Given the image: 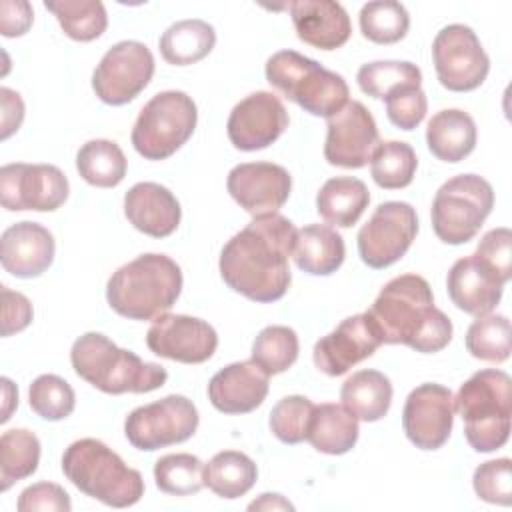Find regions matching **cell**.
Masks as SVG:
<instances>
[{
  "label": "cell",
  "mask_w": 512,
  "mask_h": 512,
  "mask_svg": "<svg viewBox=\"0 0 512 512\" xmlns=\"http://www.w3.org/2000/svg\"><path fill=\"white\" fill-rule=\"evenodd\" d=\"M296 226L282 214L254 216L220 252V276L234 292L254 302L280 300L292 280L288 258Z\"/></svg>",
  "instance_id": "cell-1"
},
{
  "label": "cell",
  "mask_w": 512,
  "mask_h": 512,
  "mask_svg": "<svg viewBox=\"0 0 512 512\" xmlns=\"http://www.w3.org/2000/svg\"><path fill=\"white\" fill-rule=\"evenodd\" d=\"M382 344H404L422 354H434L452 340L450 318L434 306L432 288L418 274L392 278L366 312Z\"/></svg>",
  "instance_id": "cell-2"
},
{
  "label": "cell",
  "mask_w": 512,
  "mask_h": 512,
  "mask_svg": "<svg viewBox=\"0 0 512 512\" xmlns=\"http://www.w3.org/2000/svg\"><path fill=\"white\" fill-rule=\"evenodd\" d=\"M182 292V270L166 254H142L120 266L106 284L110 308L130 320H152L168 312Z\"/></svg>",
  "instance_id": "cell-3"
},
{
  "label": "cell",
  "mask_w": 512,
  "mask_h": 512,
  "mask_svg": "<svg viewBox=\"0 0 512 512\" xmlns=\"http://www.w3.org/2000/svg\"><path fill=\"white\" fill-rule=\"evenodd\" d=\"M74 372L106 394H146L166 384L164 366L144 362L132 350L118 348L100 332H86L70 350Z\"/></svg>",
  "instance_id": "cell-4"
},
{
  "label": "cell",
  "mask_w": 512,
  "mask_h": 512,
  "mask_svg": "<svg viewBox=\"0 0 512 512\" xmlns=\"http://www.w3.org/2000/svg\"><path fill=\"white\" fill-rule=\"evenodd\" d=\"M62 472L82 494L112 508L134 506L144 496L142 474L96 438L72 442L62 454Z\"/></svg>",
  "instance_id": "cell-5"
},
{
  "label": "cell",
  "mask_w": 512,
  "mask_h": 512,
  "mask_svg": "<svg viewBox=\"0 0 512 512\" xmlns=\"http://www.w3.org/2000/svg\"><path fill=\"white\" fill-rule=\"evenodd\" d=\"M454 410L464 420V436L476 452H494L508 442L512 380L504 370L474 372L456 392Z\"/></svg>",
  "instance_id": "cell-6"
},
{
  "label": "cell",
  "mask_w": 512,
  "mask_h": 512,
  "mask_svg": "<svg viewBox=\"0 0 512 512\" xmlns=\"http://www.w3.org/2000/svg\"><path fill=\"white\" fill-rule=\"evenodd\" d=\"M264 74L270 86L312 116H334L350 96L348 84L340 74L296 50L272 54Z\"/></svg>",
  "instance_id": "cell-7"
},
{
  "label": "cell",
  "mask_w": 512,
  "mask_h": 512,
  "mask_svg": "<svg viewBox=\"0 0 512 512\" xmlns=\"http://www.w3.org/2000/svg\"><path fill=\"white\" fill-rule=\"evenodd\" d=\"M198 108L180 90L154 94L140 110L130 140L146 160H166L180 150L196 130Z\"/></svg>",
  "instance_id": "cell-8"
},
{
  "label": "cell",
  "mask_w": 512,
  "mask_h": 512,
  "mask_svg": "<svg viewBox=\"0 0 512 512\" xmlns=\"http://www.w3.org/2000/svg\"><path fill=\"white\" fill-rule=\"evenodd\" d=\"M494 206V190L478 174L446 180L432 200V228L444 244H466L482 228Z\"/></svg>",
  "instance_id": "cell-9"
},
{
  "label": "cell",
  "mask_w": 512,
  "mask_h": 512,
  "mask_svg": "<svg viewBox=\"0 0 512 512\" xmlns=\"http://www.w3.org/2000/svg\"><path fill=\"white\" fill-rule=\"evenodd\" d=\"M198 422L194 402L182 394H170L134 408L124 420V434L134 448L152 452L186 442L194 436Z\"/></svg>",
  "instance_id": "cell-10"
},
{
  "label": "cell",
  "mask_w": 512,
  "mask_h": 512,
  "mask_svg": "<svg viewBox=\"0 0 512 512\" xmlns=\"http://www.w3.org/2000/svg\"><path fill=\"white\" fill-rule=\"evenodd\" d=\"M418 234V216L408 202H382L358 232V254L374 270L398 262Z\"/></svg>",
  "instance_id": "cell-11"
},
{
  "label": "cell",
  "mask_w": 512,
  "mask_h": 512,
  "mask_svg": "<svg viewBox=\"0 0 512 512\" xmlns=\"http://www.w3.org/2000/svg\"><path fill=\"white\" fill-rule=\"evenodd\" d=\"M432 60L440 84L452 92L476 90L490 70V58L476 32L464 24H448L436 34Z\"/></svg>",
  "instance_id": "cell-12"
},
{
  "label": "cell",
  "mask_w": 512,
  "mask_h": 512,
  "mask_svg": "<svg viewBox=\"0 0 512 512\" xmlns=\"http://www.w3.org/2000/svg\"><path fill=\"white\" fill-rule=\"evenodd\" d=\"M152 76L154 56L150 48L138 40H122L94 68L92 88L104 104L124 106L150 84Z\"/></svg>",
  "instance_id": "cell-13"
},
{
  "label": "cell",
  "mask_w": 512,
  "mask_h": 512,
  "mask_svg": "<svg viewBox=\"0 0 512 512\" xmlns=\"http://www.w3.org/2000/svg\"><path fill=\"white\" fill-rule=\"evenodd\" d=\"M70 192L68 178L52 164H6L0 168V200L6 210L54 212Z\"/></svg>",
  "instance_id": "cell-14"
},
{
  "label": "cell",
  "mask_w": 512,
  "mask_h": 512,
  "mask_svg": "<svg viewBox=\"0 0 512 512\" xmlns=\"http://www.w3.org/2000/svg\"><path fill=\"white\" fill-rule=\"evenodd\" d=\"M454 426V396L450 388L426 382L416 386L402 410L406 438L420 450H438L450 438Z\"/></svg>",
  "instance_id": "cell-15"
},
{
  "label": "cell",
  "mask_w": 512,
  "mask_h": 512,
  "mask_svg": "<svg viewBox=\"0 0 512 512\" xmlns=\"http://www.w3.org/2000/svg\"><path fill=\"white\" fill-rule=\"evenodd\" d=\"M326 128L324 158L332 166L364 168L380 142L374 116L358 100H348L334 116L326 118Z\"/></svg>",
  "instance_id": "cell-16"
},
{
  "label": "cell",
  "mask_w": 512,
  "mask_h": 512,
  "mask_svg": "<svg viewBox=\"0 0 512 512\" xmlns=\"http://www.w3.org/2000/svg\"><path fill=\"white\" fill-rule=\"evenodd\" d=\"M152 354L182 364H202L218 348L216 330L202 318L186 314H160L146 332Z\"/></svg>",
  "instance_id": "cell-17"
},
{
  "label": "cell",
  "mask_w": 512,
  "mask_h": 512,
  "mask_svg": "<svg viewBox=\"0 0 512 512\" xmlns=\"http://www.w3.org/2000/svg\"><path fill=\"white\" fill-rule=\"evenodd\" d=\"M288 128V112L282 100L266 90H258L240 100L226 122V132L234 148L254 152L268 148Z\"/></svg>",
  "instance_id": "cell-18"
},
{
  "label": "cell",
  "mask_w": 512,
  "mask_h": 512,
  "mask_svg": "<svg viewBox=\"0 0 512 512\" xmlns=\"http://www.w3.org/2000/svg\"><path fill=\"white\" fill-rule=\"evenodd\" d=\"M226 188L248 214L264 216L276 214L284 206L292 190V178L280 164L244 162L228 172Z\"/></svg>",
  "instance_id": "cell-19"
},
{
  "label": "cell",
  "mask_w": 512,
  "mask_h": 512,
  "mask_svg": "<svg viewBox=\"0 0 512 512\" xmlns=\"http://www.w3.org/2000/svg\"><path fill=\"white\" fill-rule=\"evenodd\" d=\"M382 346L366 312L344 318L330 334L322 336L312 350L314 364L326 376H342L358 362L370 358Z\"/></svg>",
  "instance_id": "cell-20"
},
{
  "label": "cell",
  "mask_w": 512,
  "mask_h": 512,
  "mask_svg": "<svg viewBox=\"0 0 512 512\" xmlns=\"http://www.w3.org/2000/svg\"><path fill=\"white\" fill-rule=\"evenodd\" d=\"M54 236L38 222L22 220L2 232L0 262L16 278H36L54 260Z\"/></svg>",
  "instance_id": "cell-21"
},
{
  "label": "cell",
  "mask_w": 512,
  "mask_h": 512,
  "mask_svg": "<svg viewBox=\"0 0 512 512\" xmlns=\"http://www.w3.org/2000/svg\"><path fill=\"white\" fill-rule=\"evenodd\" d=\"M268 374L252 360L234 362L218 370L208 382L210 404L224 414H248L268 394Z\"/></svg>",
  "instance_id": "cell-22"
},
{
  "label": "cell",
  "mask_w": 512,
  "mask_h": 512,
  "mask_svg": "<svg viewBox=\"0 0 512 512\" xmlns=\"http://www.w3.org/2000/svg\"><path fill=\"white\" fill-rule=\"evenodd\" d=\"M504 284L506 282L474 254L456 260L446 278L452 304L476 318L490 314L498 306Z\"/></svg>",
  "instance_id": "cell-23"
},
{
  "label": "cell",
  "mask_w": 512,
  "mask_h": 512,
  "mask_svg": "<svg viewBox=\"0 0 512 512\" xmlns=\"http://www.w3.org/2000/svg\"><path fill=\"white\" fill-rule=\"evenodd\" d=\"M124 216L138 232L152 238H166L178 228L182 208L166 186L138 182L124 196Z\"/></svg>",
  "instance_id": "cell-24"
},
{
  "label": "cell",
  "mask_w": 512,
  "mask_h": 512,
  "mask_svg": "<svg viewBox=\"0 0 512 512\" xmlns=\"http://www.w3.org/2000/svg\"><path fill=\"white\" fill-rule=\"evenodd\" d=\"M288 8L296 36L318 50H336L344 46L352 34L350 16L338 2L296 0L290 2Z\"/></svg>",
  "instance_id": "cell-25"
},
{
  "label": "cell",
  "mask_w": 512,
  "mask_h": 512,
  "mask_svg": "<svg viewBox=\"0 0 512 512\" xmlns=\"http://www.w3.org/2000/svg\"><path fill=\"white\" fill-rule=\"evenodd\" d=\"M426 144L438 160L460 162L476 146V124L464 110H440L428 120Z\"/></svg>",
  "instance_id": "cell-26"
},
{
  "label": "cell",
  "mask_w": 512,
  "mask_h": 512,
  "mask_svg": "<svg viewBox=\"0 0 512 512\" xmlns=\"http://www.w3.org/2000/svg\"><path fill=\"white\" fill-rule=\"evenodd\" d=\"M292 256L302 272L328 276L342 266L346 248L342 236L332 226L310 224L296 232Z\"/></svg>",
  "instance_id": "cell-27"
},
{
  "label": "cell",
  "mask_w": 512,
  "mask_h": 512,
  "mask_svg": "<svg viewBox=\"0 0 512 512\" xmlns=\"http://www.w3.org/2000/svg\"><path fill=\"white\" fill-rule=\"evenodd\" d=\"M340 400L356 420L376 422L388 414L392 404L390 378L378 370H358L342 384Z\"/></svg>",
  "instance_id": "cell-28"
},
{
  "label": "cell",
  "mask_w": 512,
  "mask_h": 512,
  "mask_svg": "<svg viewBox=\"0 0 512 512\" xmlns=\"http://www.w3.org/2000/svg\"><path fill=\"white\" fill-rule=\"evenodd\" d=\"M370 192L366 184L352 176H336L322 184L316 194L318 214L332 226L350 228L368 208Z\"/></svg>",
  "instance_id": "cell-29"
},
{
  "label": "cell",
  "mask_w": 512,
  "mask_h": 512,
  "mask_svg": "<svg viewBox=\"0 0 512 512\" xmlns=\"http://www.w3.org/2000/svg\"><path fill=\"white\" fill-rule=\"evenodd\" d=\"M358 420L342 404H318L310 420L306 440L314 450L330 456L346 454L358 440Z\"/></svg>",
  "instance_id": "cell-30"
},
{
  "label": "cell",
  "mask_w": 512,
  "mask_h": 512,
  "mask_svg": "<svg viewBox=\"0 0 512 512\" xmlns=\"http://www.w3.org/2000/svg\"><path fill=\"white\" fill-rule=\"evenodd\" d=\"M214 44V28L198 18L174 22L158 40L162 58L172 66H188L200 62L212 52Z\"/></svg>",
  "instance_id": "cell-31"
},
{
  "label": "cell",
  "mask_w": 512,
  "mask_h": 512,
  "mask_svg": "<svg viewBox=\"0 0 512 512\" xmlns=\"http://www.w3.org/2000/svg\"><path fill=\"white\" fill-rule=\"evenodd\" d=\"M256 478L254 460L238 450H222L204 464V486L226 500L244 496L256 484Z\"/></svg>",
  "instance_id": "cell-32"
},
{
  "label": "cell",
  "mask_w": 512,
  "mask_h": 512,
  "mask_svg": "<svg viewBox=\"0 0 512 512\" xmlns=\"http://www.w3.org/2000/svg\"><path fill=\"white\" fill-rule=\"evenodd\" d=\"M126 168V156L114 140H88L76 154V170L90 186L114 188L124 180Z\"/></svg>",
  "instance_id": "cell-33"
},
{
  "label": "cell",
  "mask_w": 512,
  "mask_h": 512,
  "mask_svg": "<svg viewBox=\"0 0 512 512\" xmlns=\"http://www.w3.org/2000/svg\"><path fill=\"white\" fill-rule=\"evenodd\" d=\"M40 462V440L26 428L6 430L0 438V490L32 476Z\"/></svg>",
  "instance_id": "cell-34"
},
{
  "label": "cell",
  "mask_w": 512,
  "mask_h": 512,
  "mask_svg": "<svg viewBox=\"0 0 512 512\" xmlns=\"http://www.w3.org/2000/svg\"><path fill=\"white\" fill-rule=\"evenodd\" d=\"M356 82L364 94L386 100L400 90L420 88L422 72L416 64L406 60H378L360 66Z\"/></svg>",
  "instance_id": "cell-35"
},
{
  "label": "cell",
  "mask_w": 512,
  "mask_h": 512,
  "mask_svg": "<svg viewBox=\"0 0 512 512\" xmlns=\"http://www.w3.org/2000/svg\"><path fill=\"white\" fill-rule=\"evenodd\" d=\"M44 8L56 16L64 34L76 42H92L108 26L106 8L98 0H46Z\"/></svg>",
  "instance_id": "cell-36"
},
{
  "label": "cell",
  "mask_w": 512,
  "mask_h": 512,
  "mask_svg": "<svg viewBox=\"0 0 512 512\" xmlns=\"http://www.w3.org/2000/svg\"><path fill=\"white\" fill-rule=\"evenodd\" d=\"M418 158L410 144L400 140H384L372 152L370 174L384 190L406 188L416 174Z\"/></svg>",
  "instance_id": "cell-37"
},
{
  "label": "cell",
  "mask_w": 512,
  "mask_h": 512,
  "mask_svg": "<svg viewBox=\"0 0 512 512\" xmlns=\"http://www.w3.org/2000/svg\"><path fill=\"white\" fill-rule=\"evenodd\" d=\"M298 334L290 326H266L252 342V362L268 376L286 372L298 358Z\"/></svg>",
  "instance_id": "cell-38"
},
{
  "label": "cell",
  "mask_w": 512,
  "mask_h": 512,
  "mask_svg": "<svg viewBox=\"0 0 512 512\" xmlns=\"http://www.w3.org/2000/svg\"><path fill=\"white\" fill-rule=\"evenodd\" d=\"M358 22L362 36L374 44L400 42L410 28L408 10L404 4L394 0H376L364 4Z\"/></svg>",
  "instance_id": "cell-39"
},
{
  "label": "cell",
  "mask_w": 512,
  "mask_h": 512,
  "mask_svg": "<svg viewBox=\"0 0 512 512\" xmlns=\"http://www.w3.org/2000/svg\"><path fill=\"white\" fill-rule=\"evenodd\" d=\"M156 486L172 496H190L204 488V462L188 452L166 454L154 464Z\"/></svg>",
  "instance_id": "cell-40"
},
{
  "label": "cell",
  "mask_w": 512,
  "mask_h": 512,
  "mask_svg": "<svg viewBox=\"0 0 512 512\" xmlns=\"http://www.w3.org/2000/svg\"><path fill=\"white\" fill-rule=\"evenodd\" d=\"M466 350L484 362L500 364L510 356V320L502 314L478 316L466 332Z\"/></svg>",
  "instance_id": "cell-41"
},
{
  "label": "cell",
  "mask_w": 512,
  "mask_h": 512,
  "mask_svg": "<svg viewBox=\"0 0 512 512\" xmlns=\"http://www.w3.org/2000/svg\"><path fill=\"white\" fill-rule=\"evenodd\" d=\"M28 402L40 418L56 422L68 418L74 412L76 396L64 378L56 374H42L30 384Z\"/></svg>",
  "instance_id": "cell-42"
},
{
  "label": "cell",
  "mask_w": 512,
  "mask_h": 512,
  "mask_svg": "<svg viewBox=\"0 0 512 512\" xmlns=\"http://www.w3.org/2000/svg\"><path fill=\"white\" fill-rule=\"evenodd\" d=\"M314 402L306 396H284L270 410V430L284 444H300L308 436L310 420L314 414Z\"/></svg>",
  "instance_id": "cell-43"
},
{
  "label": "cell",
  "mask_w": 512,
  "mask_h": 512,
  "mask_svg": "<svg viewBox=\"0 0 512 512\" xmlns=\"http://www.w3.org/2000/svg\"><path fill=\"white\" fill-rule=\"evenodd\" d=\"M510 458H496L480 464L474 470L472 486L480 500L500 506H510L512 502V474Z\"/></svg>",
  "instance_id": "cell-44"
},
{
  "label": "cell",
  "mask_w": 512,
  "mask_h": 512,
  "mask_svg": "<svg viewBox=\"0 0 512 512\" xmlns=\"http://www.w3.org/2000/svg\"><path fill=\"white\" fill-rule=\"evenodd\" d=\"M386 116L400 130H414L428 112V100L422 88L400 90L386 100Z\"/></svg>",
  "instance_id": "cell-45"
},
{
  "label": "cell",
  "mask_w": 512,
  "mask_h": 512,
  "mask_svg": "<svg viewBox=\"0 0 512 512\" xmlns=\"http://www.w3.org/2000/svg\"><path fill=\"white\" fill-rule=\"evenodd\" d=\"M510 246H512V232L508 228H492L478 242L474 256L482 260L492 272H496L504 282H508L510 270H512Z\"/></svg>",
  "instance_id": "cell-46"
},
{
  "label": "cell",
  "mask_w": 512,
  "mask_h": 512,
  "mask_svg": "<svg viewBox=\"0 0 512 512\" xmlns=\"http://www.w3.org/2000/svg\"><path fill=\"white\" fill-rule=\"evenodd\" d=\"M16 508L20 512H70L72 502L62 486L54 482H36L20 492Z\"/></svg>",
  "instance_id": "cell-47"
},
{
  "label": "cell",
  "mask_w": 512,
  "mask_h": 512,
  "mask_svg": "<svg viewBox=\"0 0 512 512\" xmlns=\"http://www.w3.org/2000/svg\"><path fill=\"white\" fill-rule=\"evenodd\" d=\"M0 292H2V336L8 338L28 328V324L32 322L34 310H32V302L24 294L14 292L6 286H2Z\"/></svg>",
  "instance_id": "cell-48"
},
{
  "label": "cell",
  "mask_w": 512,
  "mask_h": 512,
  "mask_svg": "<svg viewBox=\"0 0 512 512\" xmlns=\"http://www.w3.org/2000/svg\"><path fill=\"white\" fill-rule=\"evenodd\" d=\"M34 12L26 0H4L0 2V30L6 38H16L28 32L32 26Z\"/></svg>",
  "instance_id": "cell-49"
},
{
  "label": "cell",
  "mask_w": 512,
  "mask_h": 512,
  "mask_svg": "<svg viewBox=\"0 0 512 512\" xmlns=\"http://www.w3.org/2000/svg\"><path fill=\"white\" fill-rule=\"evenodd\" d=\"M0 102H2V140L10 138L24 120V102L18 92L2 86L0 88Z\"/></svg>",
  "instance_id": "cell-50"
},
{
  "label": "cell",
  "mask_w": 512,
  "mask_h": 512,
  "mask_svg": "<svg viewBox=\"0 0 512 512\" xmlns=\"http://www.w3.org/2000/svg\"><path fill=\"white\" fill-rule=\"evenodd\" d=\"M248 510H294V506L282 496V494H272V492H264L260 494V498H256L254 502L248 504Z\"/></svg>",
  "instance_id": "cell-51"
},
{
  "label": "cell",
  "mask_w": 512,
  "mask_h": 512,
  "mask_svg": "<svg viewBox=\"0 0 512 512\" xmlns=\"http://www.w3.org/2000/svg\"><path fill=\"white\" fill-rule=\"evenodd\" d=\"M2 388H4V410L0 422H6L12 414V406H18V390L8 378H2Z\"/></svg>",
  "instance_id": "cell-52"
}]
</instances>
